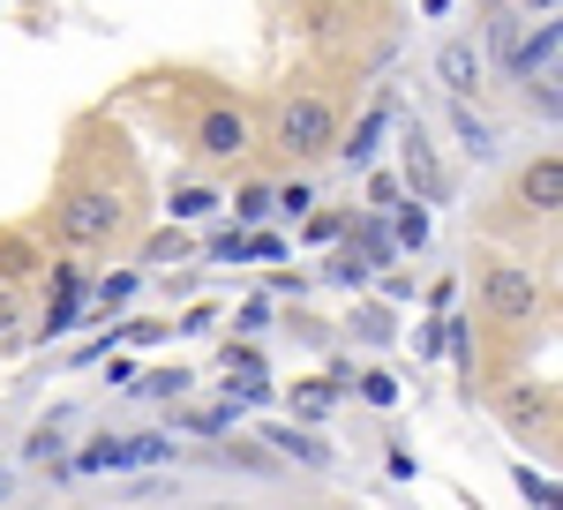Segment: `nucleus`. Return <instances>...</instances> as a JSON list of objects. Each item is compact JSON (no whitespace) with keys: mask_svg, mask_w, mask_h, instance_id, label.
I'll return each mask as SVG.
<instances>
[{"mask_svg":"<svg viewBox=\"0 0 563 510\" xmlns=\"http://www.w3.org/2000/svg\"><path fill=\"white\" fill-rule=\"evenodd\" d=\"M121 233H129V188H113V180H76L53 203V241L60 248H113Z\"/></svg>","mask_w":563,"mask_h":510,"instance_id":"1","label":"nucleus"},{"mask_svg":"<svg viewBox=\"0 0 563 510\" xmlns=\"http://www.w3.org/2000/svg\"><path fill=\"white\" fill-rule=\"evenodd\" d=\"M278 158H294V166H316V158H331L339 151V106L323 98V90H286L278 106H271V135H263Z\"/></svg>","mask_w":563,"mask_h":510,"instance_id":"2","label":"nucleus"},{"mask_svg":"<svg viewBox=\"0 0 563 510\" xmlns=\"http://www.w3.org/2000/svg\"><path fill=\"white\" fill-rule=\"evenodd\" d=\"M474 293H481V315H488V323H533V315L549 308V286L526 270L519 255H488Z\"/></svg>","mask_w":563,"mask_h":510,"instance_id":"3","label":"nucleus"},{"mask_svg":"<svg viewBox=\"0 0 563 510\" xmlns=\"http://www.w3.org/2000/svg\"><path fill=\"white\" fill-rule=\"evenodd\" d=\"M196 158H211V166H233V158H249L256 151V121L241 113V106H211V113H196Z\"/></svg>","mask_w":563,"mask_h":510,"instance_id":"4","label":"nucleus"},{"mask_svg":"<svg viewBox=\"0 0 563 510\" xmlns=\"http://www.w3.org/2000/svg\"><path fill=\"white\" fill-rule=\"evenodd\" d=\"M435 84L451 90V98H481V84H488V53H481L474 38H443L435 45Z\"/></svg>","mask_w":563,"mask_h":510,"instance_id":"5","label":"nucleus"},{"mask_svg":"<svg viewBox=\"0 0 563 510\" xmlns=\"http://www.w3.org/2000/svg\"><path fill=\"white\" fill-rule=\"evenodd\" d=\"M519 211L526 218H556L563 211V158L556 151H541V158L519 166Z\"/></svg>","mask_w":563,"mask_h":510,"instance_id":"6","label":"nucleus"},{"mask_svg":"<svg viewBox=\"0 0 563 510\" xmlns=\"http://www.w3.org/2000/svg\"><path fill=\"white\" fill-rule=\"evenodd\" d=\"M398 166H406V188H413L421 203H443V166H435V151H429V135H421V127H406Z\"/></svg>","mask_w":563,"mask_h":510,"instance_id":"7","label":"nucleus"},{"mask_svg":"<svg viewBox=\"0 0 563 510\" xmlns=\"http://www.w3.org/2000/svg\"><path fill=\"white\" fill-rule=\"evenodd\" d=\"M504 421L511 428H549L556 421V398H549V390H511V398H504Z\"/></svg>","mask_w":563,"mask_h":510,"instance_id":"8","label":"nucleus"},{"mask_svg":"<svg viewBox=\"0 0 563 510\" xmlns=\"http://www.w3.org/2000/svg\"><path fill=\"white\" fill-rule=\"evenodd\" d=\"M459 143H466L474 158H496V127L481 121V113H474V106H466V98H459Z\"/></svg>","mask_w":563,"mask_h":510,"instance_id":"9","label":"nucleus"},{"mask_svg":"<svg viewBox=\"0 0 563 510\" xmlns=\"http://www.w3.org/2000/svg\"><path fill=\"white\" fill-rule=\"evenodd\" d=\"M233 211L241 218H271L278 211V188H271V180H241V188H233Z\"/></svg>","mask_w":563,"mask_h":510,"instance_id":"10","label":"nucleus"},{"mask_svg":"<svg viewBox=\"0 0 563 510\" xmlns=\"http://www.w3.org/2000/svg\"><path fill=\"white\" fill-rule=\"evenodd\" d=\"M271 443H278V451H286V458H301V466H331V451H323V443H316V435H294V428H278V435H271Z\"/></svg>","mask_w":563,"mask_h":510,"instance_id":"11","label":"nucleus"},{"mask_svg":"<svg viewBox=\"0 0 563 510\" xmlns=\"http://www.w3.org/2000/svg\"><path fill=\"white\" fill-rule=\"evenodd\" d=\"M211 211H218L211 188H180V196H174V218H211Z\"/></svg>","mask_w":563,"mask_h":510,"instance_id":"12","label":"nucleus"},{"mask_svg":"<svg viewBox=\"0 0 563 510\" xmlns=\"http://www.w3.org/2000/svg\"><path fill=\"white\" fill-rule=\"evenodd\" d=\"M519 15H496V53H504V60H511V68H519Z\"/></svg>","mask_w":563,"mask_h":510,"instance_id":"13","label":"nucleus"},{"mask_svg":"<svg viewBox=\"0 0 563 510\" xmlns=\"http://www.w3.org/2000/svg\"><path fill=\"white\" fill-rule=\"evenodd\" d=\"M143 390H151V398H180L188 376H180V368H158V376H143Z\"/></svg>","mask_w":563,"mask_h":510,"instance_id":"14","label":"nucleus"},{"mask_svg":"<svg viewBox=\"0 0 563 510\" xmlns=\"http://www.w3.org/2000/svg\"><path fill=\"white\" fill-rule=\"evenodd\" d=\"M361 398H368V406H390V398H398V382H390V376H361Z\"/></svg>","mask_w":563,"mask_h":510,"instance_id":"15","label":"nucleus"},{"mask_svg":"<svg viewBox=\"0 0 563 510\" xmlns=\"http://www.w3.org/2000/svg\"><path fill=\"white\" fill-rule=\"evenodd\" d=\"M308 203H316V196H308V180H294V188H278V211H294V218H301Z\"/></svg>","mask_w":563,"mask_h":510,"instance_id":"16","label":"nucleus"},{"mask_svg":"<svg viewBox=\"0 0 563 510\" xmlns=\"http://www.w3.org/2000/svg\"><path fill=\"white\" fill-rule=\"evenodd\" d=\"M8 331H15V293L0 286V339H8Z\"/></svg>","mask_w":563,"mask_h":510,"instance_id":"17","label":"nucleus"},{"mask_svg":"<svg viewBox=\"0 0 563 510\" xmlns=\"http://www.w3.org/2000/svg\"><path fill=\"white\" fill-rule=\"evenodd\" d=\"M519 8H526V15H541V23H549V15H556L563 0H519Z\"/></svg>","mask_w":563,"mask_h":510,"instance_id":"18","label":"nucleus"},{"mask_svg":"<svg viewBox=\"0 0 563 510\" xmlns=\"http://www.w3.org/2000/svg\"><path fill=\"white\" fill-rule=\"evenodd\" d=\"M323 8H368V0H323Z\"/></svg>","mask_w":563,"mask_h":510,"instance_id":"19","label":"nucleus"},{"mask_svg":"<svg viewBox=\"0 0 563 510\" xmlns=\"http://www.w3.org/2000/svg\"><path fill=\"white\" fill-rule=\"evenodd\" d=\"M0 496H8V466H0Z\"/></svg>","mask_w":563,"mask_h":510,"instance_id":"20","label":"nucleus"}]
</instances>
